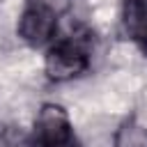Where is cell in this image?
Listing matches in <instances>:
<instances>
[{"label": "cell", "mask_w": 147, "mask_h": 147, "mask_svg": "<svg viewBox=\"0 0 147 147\" xmlns=\"http://www.w3.org/2000/svg\"><path fill=\"white\" fill-rule=\"evenodd\" d=\"M87 64H90L87 48L78 39H64V41L51 46L46 62H44L46 76L55 83H64V80L80 76L87 69Z\"/></svg>", "instance_id": "1"}, {"label": "cell", "mask_w": 147, "mask_h": 147, "mask_svg": "<svg viewBox=\"0 0 147 147\" xmlns=\"http://www.w3.org/2000/svg\"><path fill=\"white\" fill-rule=\"evenodd\" d=\"M34 145L37 147H78L71 136V122L62 106L44 103L34 119Z\"/></svg>", "instance_id": "2"}, {"label": "cell", "mask_w": 147, "mask_h": 147, "mask_svg": "<svg viewBox=\"0 0 147 147\" xmlns=\"http://www.w3.org/2000/svg\"><path fill=\"white\" fill-rule=\"evenodd\" d=\"M57 30V16L39 11L28 7L18 21V34L23 37V41H28L30 46H44L53 39Z\"/></svg>", "instance_id": "3"}, {"label": "cell", "mask_w": 147, "mask_h": 147, "mask_svg": "<svg viewBox=\"0 0 147 147\" xmlns=\"http://www.w3.org/2000/svg\"><path fill=\"white\" fill-rule=\"evenodd\" d=\"M122 25L131 41L147 48V0H122Z\"/></svg>", "instance_id": "4"}, {"label": "cell", "mask_w": 147, "mask_h": 147, "mask_svg": "<svg viewBox=\"0 0 147 147\" xmlns=\"http://www.w3.org/2000/svg\"><path fill=\"white\" fill-rule=\"evenodd\" d=\"M113 147H147V129L136 119H126L117 129Z\"/></svg>", "instance_id": "5"}, {"label": "cell", "mask_w": 147, "mask_h": 147, "mask_svg": "<svg viewBox=\"0 0 147 147\" xmlns=\"http://www.w3.org/2000/svg\"><path fill=\"white\" fill-rule=\"evenodd\" d=\"M28 7L46 11V14H53V16H62V14L69 11L71 0H28Z\"/></svg>", "instance_id": "6"}, {"label": "cell", "mask_w": 147, "mask_h": 147, "mask_svg": "<svg viewBox=\"0 0 147 147\" xmlns=\"http://www.w3.org/2000/svg\"><path fill=\"white\" fill-rule=\"evenodd\" d=\"M0 147H16V136H14L11 126L0 124Z\"/></svg>", "instance_id": "7"}]
</instances>
